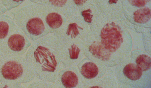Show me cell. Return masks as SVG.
Wrapping results in <instances>:
<instances>
[{"mask_svg": "<svg viewBox=\"0 0 151 88\" xmlns=\"http://www.w3.org/2000/svg\"><path fill=\"white\" fill-rule=\"evenodd\" d=\"M34 46L32 71L35 76L40 80L55 83L61 61L56 38L50 36L41 38Z\"/></svg>", "mask_w": 151, "mask_h": 88, "instance_id": "obj_1", "label": "cell"}, {"mask_svg": "<svg viewBox=\"0 0 151 88\" xmlns=\"http://www.w3.org/2000/svg\"><path fill=\"white\" fill-rule=\"evenodd\" d=\"M100 41H93L88 46L100 51L106 62L111 59L124 43L123 32L120 26L113 22L107 23L101 28L99 34Z\"/></svg>", "mask_w": 151, "mask_h": 88, "instance_id": "obj_2", "label": "cell"}, {"mask_svg": "<svg viewBox=\"0 0 151 88\" xmlns=\"http://www.w3.org/2000/svg\"><path fill=\"white\" fill-rule=\"evenodd\" d=\"M118 80L127 86L136 88H150L151 73L144 71L136 64L129 62L116 70Z\"/></svg>", "mask_w": 151, "mask_h": 88, "instance_id": "obj_3", "label": "cell"}, {"mask_svg": "<svg viewBox=\"0 0 151 88\" xmlns=\"http://www.w3.org/2000/svg\"><path fill=\"white\" fill-rule=\"evenodd\" d=\"M57 41L61 61L65 68L77 65L83 54L81 40Z\"/></svg>", "mask_w": 151, "mask_h": 88, "instance_id": "obj_4", "label": "cell"}, {"mask_svg": "<svg viewBox=\"0 0 151 88\" xmlns=\"http://www.w3.org/2000/svg\"><path fill=\"white\" fill-rule=\"evenodd\" d=\"M56 88H84V84L77 67L73 66L60 70L54 83Z\"/></svg>", "mask_w": 151, "mask_h": 88, "instance_id": "obj_5", "label": "cell"}, {"mask_svg": "<svg viewBox=\"0 0 151 88\" xmlns=\"http://www.w3.org/2000/svg\"><path fill=\"white\" fill-rule=\"evenodd\" d=\"M78 68L83 80L84 88L103 77L106 70L100 69L95 63L90 61H82L77 65Z\"/></svg>", "mask_w": 151, "mask_h": 88, "instance_id": "obj_6", "label": "cell"}, {"mask_svg": "<svg viewBox=\"0 0 151 88\" xmlns=\"http://www.w3.org/2000/svg\"><path fill=\"white\" fill-rule=\"evenodd\" d=\"M26 27L34 39L42 38L49 32L45 22L39 18L35 17L29 20L26 23Z\"/></svg>", "mask_w": 151, "mask_h": 88, "instance_id": "obj_7", "label": "cell"}, {"mask_svg": "<svg viewBox=\"0 0 151 88\" xmlns=\"http://www.w3.org/2000/svg\"><path fill=\"white\" fill-rule=\"evenodd\" d=\"M23 72L21 65L13 61L6 62L1 69V73L4 77L10 80L18 78L22 74Z\"/></svg>", "mask_w": 151, "mask_h": 88, "instance_id": "obj_8", "label": "cell"}, {"mask_svg": "<svg viewBox=\"0 0 151 88\" xmlns=\"http://www.w3.org/2000/svg\"><path fill=\"white\" fill-rule=\"evenodd\" d=\"M45 23L49 32H57L63 26V20L61 16L57 13H52L46 17Z\"/></svg>", "mask_w": 151, "mask_h": 88, "instance_id": "obj_9", "label": "cell"}, {"mask_svg": "<svg viewBox=\"0 0 151 88\" xmlns=\"http://www.w3.org/2000/svg\"><path fill=\"white\" fill-rule=\"evenodd\" d=\"M117 84L114 77L104 76L89 85L87 88H116Z\"/></svg>", "mask_w": 151, "mask_h": 88, "instance_id": "obj_10", "label": "cell"}, {"mask_svg": "<svg viewBox=\"0 0 151 88\" xmlns=\"http://www.w3.org/2000/svg\"><path fill=\"white\" fill-rule=\"evenodd\" d=\"M8 43L9 47L12 50L19 51L23 49L25 44V40L22 35L14 34L9 38Z\"/></svg>", "mask_w": 151, "mask_h": 88, "instance_id": "obj_11", "label": "cell"}, {"mask_svg": "<svg viewBox=\"0 0 151 88\" xmlns=\"http://www.w3.org/2000/svg\"><path fill=\"white\" fill-rule=\"evenodd\" d=\"M151 17L150 9L147 8L139 9L134 13V20L136 23L144 24L147 23Z\"/></svg>", "mask_w": 151, "mask_h": 88, "instance_id": "obj_12", "label": "cell"}, {"mask_svg": "<svg viewBox=\"0 0 151 88\" xmlns=\"http://www.w3.org/2000/svg\"><path fill=\"white\" fill-rule=\"evenodd\" d=\"M135 62L144 71L151 73V60L148 55L144 54H140L136 57Z\"/></svg>", "mask_w": 151, "mask_h": 88, "instance_id": "obj_13", "label": "cell"}, {"mask_svg": "<svg viewBox=\"0 0 151 88\" xmlns=\"http://www.w3.org/2000/svg\"><path fill=\"white\" fill-rule=\"evenodd\" d=\"M31 87L37 88H56L54 83L41 80L34 82L31 86Z\"/></svg>", "mask_w": 151, "mask_h": 88, "instance_id": "obj_14", "label": "cell"}, {"mask_svg": "<svg viewBox=\"0 0 151 88\" xmlns=\"http://www.w3.org/2000/svg\"><path fill=\"white\" fill-rule=\"evenodd\" d=\"M9 26L7 23L4 21L0 22V39L5 38L7 35Z\"/></svg>", "mask_w": 151, "mask_h": 88, "instance_id": "obj_15", "label": "cell"}, {"mask_svg": "<svg viewBox=\"0 0 151 88\" xmlns=\"http://www.w3.org/2000/svg\"><path fill=\"white\" fill-rule=\"evenodd\" d=\"M91 11L90 9L84 11L82 12L81 14L84 17L85 21L87 23H90L92 21V18L93 15H91L90 13Z\"/></svg>", "mask_w": 151, "mask_h": 88, "instance_id": "obj_16", "label": "cell"}, {"mask_svg": "<svg viewBox=\"0 0 151 88\" xmlns=\"http://www.w3.org/2000/svg\"><path fill=\"white\" fill-rule=\"evenodd\" d=\"M146 0H129L130 3L133 5L140 7L144 6L146 4Z\"/></svg>", "mask_w": 151, "mask_h": 88, "instance_id": "obj_17", "label": "cell"}, {"mask_svg": "<svg viewBox=\"0 0 151 88\" xmlns=\"http://www.w3.org/2000/svg\"><path fill=\"white\" fill-rule=\"evenodd\" d=\"M66 0H51L50 1L54 5L57 6H61L66 2Z\"/></svg>", "mask_w": 151, "mask_h": 88, "instance_id": "obj_18", "label": "cell"}, {"mask_svg": "<svg viewBox=\"0 0 151 88\" xmlns=\"http://www.w3.org/2000/svg\"><path fill=\"white\" fill-rule=\"evenodd\" d=\"M86 0H74L75 3L78 5L81 4H83V3L85 2Z\"/></svg>", "mask_w": 151, "mask_h": 88, "instance_id": "obj_19", "label": "cell"}, {"mask_svg": "<svg viewBox=\"0 0 151 88\" xmlns=\"http://www.w3.org/2000/svg\"><path fill=\"white\" fill-rule=\"evenodd\" d=\"M117 1H109V2L110 4H112L113 3H116Z\"/></svg>", "mask_w": 151, "mask_h": 88, "instance_id": "obj_20", "label": "cell"}]
</instances>
